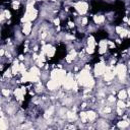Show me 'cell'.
I'll use <instances>...</instances> for the list:
<instances>
[{
    "label": "cell",
    "instance_id": "obj_1",
    "mask_svg": "<svg viewBox=\"0 0 130 130\" xmlns=\"http://www.w3.org/2000/svg\"><path fill=\"white\" fill-rule=\"evenodd\" d=\"M77 82L79 85L82 86H86V87H91L94 84V80L93 77L91 76V74L89 73L88 69H83L80 71V73L77 76Z\"/></svg>",
    "mask_w": 130,
    "mask_h": 130
},
{
    "label": "cell",
    "instance_id": "obj_2",
    "mask_svg": "<svg viewBox=\"0 0 130 130\" xmlns=\"http://www.w3.org/2000/svg\"><path fill=\"white\" fill-rule=\"evenodd\" d=\"M63 87L65 89H74V90H77V86H78V82L75 81L73 79V76L71 73H68L64 79V82H63Z\"/></svg>",
    "mask_w": 130,
    "mask_h": 130
},
{
    "label": "cell",
    "instance_id": "obj_3",
    "mask_svg": "<svg viewBox=\"0 0 130 130\" xmlns=\"http://www.w3.org/2000/svg\"><path fill=\"white\" fill-rule=\"evenodd\" d=\"M66 75L67 74H66L65 70H63V69H55L51 73V79H54L55 81H57L61 85V84H63Z\"/></svg>",
    "mask_w": 130,
    "mask_h": 130
},
{
    "label": "cell",
    "instance_id": "obj_4",
    "mask_svg": "<svg viewBox=\"0 0 130 130\" xmlns=\"http://www.w3.org/2000/svg\"><path fill=\"white\" fill-rule=\"evenodd\" d=\"M116 74V67L114 66H108L106 68V71L104 73V79L105 81H111L112 79H114Z\"/></svg>",
    "mask_w": 130,
    "mask_h": 130
},
{
    "label": "cell",
    "instance_id": "obj_5",
    "mask_svg": "<svg viewBox=\"0 0 130 130\" xmlns=\"http://www.w3.org/2000/svg\"><path fill=\"white\" fill-rule=\"evenodd\" d=\"M126 72H127V68L124 64H118L116 66V74L118 75L119 79L121 81L125 80V77H126Z\"/></svg>",
    "mask_w": 130,
    "mask_h": 130
},
{
    "label": "cell",
    "instance_id": "obj_6",
    "mask_svg": "<svg viewBox=\"0 0 130 130\" xmlns=\"http://www.w3.org/2000/svg\"><path fill=\"white\" fill-rule=\"evenodd\" d=\"M106 68H107V66H106V64H105L103 61L96 63V64L94 65V69H93L94 75H95V76L104 75V73H105V71H106Z\"/></svg>",
    "mask_w": 130,
    "mask_h": 130
},
{
    "label": "cell",
    "instance_id": "obj_7",
    "mask_svg": "<svg viewBox=\"0 0 130 130\" xmlns=\"http://www.w3.org/2000/svg\"><path fill=\"white\" fill-rule=\"evenodd\" d=\"M74 8L78 11V13L84 14V13H86V11H87L88 5H87L85 2H83V1H79V2H77V3L74 4Z\"/></svg>",
    "mask_w": 130,
    "mask_h": 130
},
{
    "label": "cell",
    "instance_id": "obj_8",
    "mask_svg": "<svg viewBox=\"0 0 130 130\" xmlns=\"http://www.w3.org/2000/svg\"><path fill=\"white\" fill-rule=\"evenodd\" d=\"M59 85H60V84H59L57 81H55L54 79H50V80L48 81V83H47V87H48V89H50V90H55V89H57Z\"/></svg>",
    "mask_w": 130,
    "mask_h": 130
},
{
    "label": "cell",
    "instance_id": "obj_9",
    "mask_svg": "<svg viewBox=\"0 0 130 130\" xmlns=\"http://www.w3.org/2000/svg\"><path fill=\"white\" fill-rule=\"evenodd\" d=\"M30 30H31V22L30 21L24 22L23 23V26H22V32L24 35H29Z\"/></svg>",
    "mask_w": 130,
    "mask_h": 130
},
{
    "label": "cell",
    "instance_id": "obj_10",
    "mask_svg": "<svg viewBox=\"0 0 130 130\" xmlns=\"http://www.w3.org/2000/svg\"><path fill=\"white\" fill-rule=\"evenodd\" d=\"M99 46H100V50H99L100 54L106 53L107 48H108V43H107V41H101V42L99 43Z\"/></svg>",
    "mask_w": 130,
    "mask_h": 130
},
{
    "label": "cell",
    "instance_id": "obj_11",
    "mask_svg": "<svg viewBox=\"0 0 130 130\" xmlns=\"http://www.w3.org/2000/svg\"><path fill=\"white\" fill-rule=\"evenodd\" d=\"M24 90L23 89H21V88H16L15 90H14V94H15V96H16V99L17 100H19V101H22L23 100V94H24Z\"/></svg>",
    "mask_w": 130,
    "mask_h": 130
},
{
    "label": "cell",
    "instance_id": "obj_12",
    "mask_svg": "<svg viewBox=\"0 0 130 130\" xmlns=\"http://www.w3.org/2000/svg\"><path fill=\"white\" fill-rule=\"evenodd\" d=\"M11 71H12V74H13V75H16V74L19 72V63H18L17 60H15V61L13 62V65H12V67H11Z\"/></svg>",
    "mask_w": 130,
    "mask_h": 130
},
{
    "label": "cell",
    "instance_id": "obj_13",
    "mask_svg": "<svg viewBox=\"0 0 130 130\" xmlns=\"http://www.w3.org/2000/svg\"><path fill=\"white\" fill-rule=\"evenodd\" d=\"M75 57H76V52L73 50V51H71V52L66 56V61H67V62H71V61H73V60L75 59Z\"/></svg>",
    "mask_w": 130,
    "mask_h": 130
},
{
    "label": "cell",
    "instance_id": "obj_14",
    "mask_svg": "<svg viewBox=\"0 0 130 130\" xmlns=\"http://www.w3.org/2000/svg\"><path fill=\"white\" fill-rule=\"evenodd\" d=\"M87 47L92 48V49H94V47H95V41H94V38L92 36H90L87 39Z\"/></svg>",
    "mask_w": 130,
    "mask_h": 130
},
{
    "label": "cell",
    "instance_id": "obj_15",
    "mask_svg": "<svg viewBox=\"0 0 130 130\" xmlns=\"http://www.w3.org/2000/svg\"><path fill=\"white\" fill-rule=\"evenodd\" d=\"M86 115H87V120H88V121H93V120H95V118H96V114H95L93 111H88V112H86Z\"/></svg>",
    "mask_w": 130,
    "mask_h": 130
},
{
    "label": "cell",
    "instance_id": "obj_16",
    "mask_svg": "<svg viewBox=\"0 0 130 130\" xmlns=\"http://www.w3.org/2000/svg\"><path fill=\"white\" fill-rule=\"evenodd\" d=\"M93 20L95 23H102L105 21V16L104 15H95V16H93Z\"/></svg>",
    "mask_w": 130,
    "mask_h": 130
},
{
    "label": "cell",
    "instance_id": "obj_17",
    "mask_svg": "<svg viewBox=\"0 0 130 130\" xmlns=\"http://www.w3.org/2000/svg\"><path fill=\"white\" fill-rule=\"evenodd\" d=\"M127 95H128V93H127V91L124 90V89L120 90L119 93H118V98H119L120 100H125V99L127 98Z\"/></svg>",
    "mask_w": 130,
    "mask_h": 130
},
{
    "label": "cell",
    "instance_id": "obj_18",
    "mask_svg": "<svg viewBox=\"0 0 130 130\" xmlns=\"http://www.w3.org/2000/svg\"><path fill=\"white\" fill-rule=\"evenodd\" d=\"M129 126V122H127V121H119L118 122V127L119 128H126V127H128Z\"/></svg>",
    "mask_w": 130,
    "mask_h": 130
},
{
    "label": "cell",
    "instance_id": "obj_19",
    "mask_svg": "<svg viewBox=\"0 0 130 130\" xmlns=\"http://www.w3.org/2000/svg\"><path fill=\"white\" fill-rule=\"evenodd\" d=\"M29 72H30L32 75H36V76H39V75H40V70H39L37 67H32V68H30Z\"/></svg>",
    "mask_w": 130,
    "mask_h": 130
},
{
    "label": "cell",
    "instance_id": "obj_20",
    "mask_svg": "<svg viewBox=\"0 0 130 130\" xmlns=\"http://www.w3.org/2000/svg\"><path fill=\"white\" fill-rule=\"evenodd\" d=\"M80 118H81V120H82L83 123H86V121H87V115H86L85 112H81L80 113Z\"/></svg>",
    "mask_w": 130,
    "mask_h": 130
},
{
    "label": "cell",
    "instance_id": "obj_21",
    "mask_svg": "<svg viewBox=\"0 0 130 130\" xmlns=\"http://www.w3.org/2000/svg\"><path fill=\"white\" fill-rule=\"evenodd\" d=\"M67 118H68L70 121H72V120H75V119H76V116H75V114H74V113L68 112V113H67Z\"/></svg>",
    "mask_w": 130,
    "mask_h": 130
},
{
    "label": "cell",
    "instance_id": "obj_22",
    "mask_svg": "<svg viewBox=\"0 0 130 130\" xmlns=\"http://www.w3.org/2000/svg\"><path fill=\"white\" fill-rule=\"evenodd\" d=\"M117 105H118V108H121V109H123V108L126 107V104L123 102V100H120V101L117 103Z\"/></svg>",
    "mask_w": 130,
    "mask_h": 130
},
{
    "label": "cell",
    "instance_id": "obj_23",
    "mask_svg": "<svg viewBox=\"0 0 130 130\" xmlns=\"http://www.w3.org/2000/svg\"><path fill=\"white\" fill-rule=\"evenodd\" d=\"M129 35V31L127 30V29H125V28H123V30L121 31V34H120V36L122 37V38H124V37H126V36H128Z\"/></svg>",
    "mask_w": 130,
    "mask_h": 130
},
{
    "label": "cell",
    "instance_id": "obj_24",
    "mask_svg": "<svg viewBox=\"0 0 130 130\" xmlns=\"http://www.w3.org/2000/svg\"><path fill=\"white\" fill-rule=\"evenodd\" d=\"M3 13H4V15H5L6 18H10V17H11V14H10V12H9L8 10H4Z\"/></svg>",
    "mask_w": 130,
    "mask_h": 130
},
{
    "label": "cell",
    "instance_id": "obj_25",
    "mask_svg": "<svg viewBox=\"0 0 130 130\" xmlns=\"http://www.w3.org/2000/svg\"><path fill=\"white\" fill-rule=\"evenodd\" d=\"M2 93H3V95L8 96L9 93H10V91H9V89H2Z\"/></svg>",
    "mask_w": 130,
    "mask_h": 130
},
{
    "label": "cell",
    "instance_id": "obj_26",
    "mask_svg": "<svg viewBox=\"0 0 130 130\" xmlns=\"http://www.w3.org/2000/svg\"><path fill=\"white\" fill-rule=\"evenodd\" d=\"M107 43H108V46H109L110 48H114V47H115V44H114L112 41H107Z\"/></svg>",
    "mask_w": 130,
    "mask_h": 130
},
{
    "label": "cell",
    "instance_id": "obj_27",
    "mask_svg": "<svg viewBox=\"0 0 130 130\" xmlns=\"http://www.w3.org/2000/svg\"><path fill=\"white\" fill-rule=\"evenodd\" d=\"M122 30H123V27H122V26H117V27H116V31H117L119 35L121 34Z\"/></svg>",
    "mask_w": 130,
    "mask_h": 130
},
{
    "label": "cell",
    "instance_id": "obj_28",
    "mask_svg": "<svg viewBox=\"0 0 130 130\" xmlns=\"http://www.w3.org/2000/svg\"><path fill=\"white\" fill-rule=\"evenodd\" d=\"M86 23H87V18L86 17H83L82 18V25H86Z\"/></svg>",
    "mask_w": 130,
    "mask_h": 130
},
{
    "label": "cell",
    "instance_id": "obj_29",
    "mask_svg": "<svg viewBox=\"0 0 130 130\" xmlns=\"http://www.w3.org/2000/svg\"><path fill=\"white\" fill-rule=\"evenodd\" d=\"M108 100H109V102H115V98H114L113 95H110Z\"/></svg>",
    "mask_w": 130,
    "mask_h": 130
},
{
    "label": "cell",
    "instance_id": "obj_30",
    "mask_svg": "<svg viewBox=\"0 0 130 130\" xmlns=\"http://www.w3.org/2000/svg\"><path fill=\"white\" fill-rule=\"evenodd\" d=\"M54 22H55L56 25H59V23H60V19H59V18H56V19L54 20Z\"/></svg>",
    "mask_w": 130,
    "mask_h": 130
},
{
    "label": "cell",
    "instance_id": "obj_31",
    "mask_svg": "<svg viewBox=\"0 0 130 130\" xmlns=\"http://www.w3.org/2000/svg\"><path fill=\"white\" fill-rule=\"evenodd\" d=\"M117 112H118V114H119V115H122V114H123V112H122L121 108H118V109H117Z\"/></svg>",
    "mask_w": 130,
    "mask_h": 130
},
{
    "label": "cell",
    "instance_id": "obj_32",
    "mask_svg": "<svg viewBox=\"0 0 130 130\" xmlns=\"http://www.w3.org/2000/svg\"><path fill=\"white\" fill-rule=\"evenodd\" d=\"M104 111H105V113H110V112H111V109H110V108H105Z\"/></svg>",
    "mask_w": 130,
    "mask_h": 130
},
{
    "label": "cell",
    "instance_id": "obj_33",
    "mask_svg": "<svg viewBox=\"0 0 130 130\" xmlns=\"http://www.w3.org/2000/svg\"><path fill=\"white\" fill-rule=\"evenodd\" d=\"M0 54H1V56H3V55H4V50H3V49H1V51H0Z\"/></svg>",
    "mask_w": 130,
    "mask_h": 130
},
{
    "label": "cell",
    "instance_id": "obj_34",
    "mask_svg": "<svg viewBox=\"0 0 130 130\" xmlns=\"http://www.w3.org/2000/svg\"><path fill=\"white\" fill-rule=\"evenodd\" d=\"M127 93H128V95H129V96H130V89H129V90H128V92H127Z\"/></svg>",
    "mask_w": 130,
    "mask_h": 130
},
{
    "label": "cell",
    "instance_id": "obj_35",
    "mask_svg": "<svg viewBox=\"0 0 130 130\" xmlns=\"http://www.w3.org/2000/svg\"><path fill=\"white\" fill-rule=\"evenodd\" d=\"M128 106H130V101H129V102H128Z\"/></svg>",
    "mask_w": 130,
    "mask_h": 130
},
{
    "label": "cell",
    "instance_id": "obj_36",
    "mask_svg": "<svg viewBox=\"0 0 130 130\" xmlns=\"http://www.w3.org/2000/svg\"><path fill=\"white\" fill-rule=\"evenodd\" d=\"M129 72H130V64H129Z\"/></svg>",
    "mask_w": 130,
    "mask_h": 130
}]
</instances>
